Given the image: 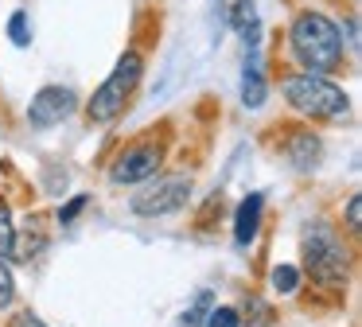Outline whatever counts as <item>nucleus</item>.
Masks as SVG:
<instances>
[{
    "label": "nucleus",
    "mask_w": 362,
    "mask_h": 327,
    "mask_svg": "<svg viewBox=\"0 0 362 327\" xmlns=\"http://www.w3.org/2000/svg\"><path fill=\"white\" fill-rule=\"evenodd\" d=\"M141 78H144V54H141V51H125L117 62H113L110 78H105V82L98 86L94 93H90V101H86L90 125H110V121H117V117L125 113V105L133 101Z\"/></svg>",
    "instance_id": "2"
},
{
    "label": "nucleus",
    "mask_w": 362,
    "mask_h": 327,
    "mask_svg": "<svg viewBox=\"0 0 362 327\" xmlns=\"http://www.w3.org/2000/svg\"><path fill=\"white\" fill-rule=\"evenodd\" d=\"M86 195H74V199L71 202H66V207H59V222H74V218H78L82 214V210H86Z\"/></svg>",
    "instance_id": "18"
},
{
    "label": "nucleus",
    "mask_w": 362,
    "mask_h": 327,
    "mask_svg": "<svg viewBox=\"0 0 362 327\" xmlns=\"http://www.w3.org/2000/svg\"><path fill=\"white\" fill-rule=\"evenodd\" d=\"M265 93H269L265 74H261L257 59H250V62H245V70H242V105L245 109H261V105H265Z\"/></svg>",
    "instance_id": "11"
},
{
    "label": "nucleus",
    "mask_w": 362,
    "mask_h": 327,
    "mask_svg": "<svg viewBox=\"0 0 362 327\" xmlns=\"http://www.w3.org/2000/svg\"><path fill=\"white\" fill-rule=\"evenodd\" d=\"M304 269L323 288H346L351 277V253L339 241V234L327 222H315L304 230Z\"/></svg>",
    "instance_id": "4"
},
{
    "label": "nucleus",
    "mask_w": 362,
    "mask_h": 327,
    "mask_svg": "<svg viewBox=\"0 0 362 327\" xmlns=\"http://www.w3.org/2000/svg\"><path fill=\"white\" fill-rule=\"evenodd\" d=\"M141 191L129 199V210L136 218H164V214H175V210L187 207L191 199V179L187 176H152L144 183H136Z\"/></svg>",
    "instance_id": "5"
},
{
    "label": "nucleus",
    "mask_w": 362,
    "mask_h": 327,
    "mask_svg": "<svg viewBox=\"0 0 362 327\" xmlns=\"http://www.w3.org/2000/svg\"><path fill=\"white\" fill-rule=\"evenodd\" d=\"M218 12L222 23L242 39L245 47H257L261 43V16H257V0H218Z\"/></svg>",
    "instance_id": "8"
},
{
    "label": "nucleus",
    "mask_w": 362,
    "mask_h": 327,
    "mask_svg": "<svg viewBox=\"0 0 362 327\" xmlns=\"http://www.w3.org/2000/svg\"><path fill=\"white\" fill-rule=\"evenodd\" d=\"M292 59L312 74H331L343 67V31L320 12H300L288 28Z\"/></svg>",
    "instance_id": "1"
},
{
    "label": "nucleus",
    "mask_w": 362,
    "mask_h": 327,
    "mask_svg": "<svg viewBox=\"0 0 362 327\" xmlns=\"http://www.w3.org/2000/svg\"><path fill=\"white\" fill-rule=\"evenodd\" d=\"M206 311H211V292H199V296H195V304H191V311H183L180 327H199Z\"/></svg>",
    "instance_id": "17"
},
{
    "label": "nucleus",
    "mask_w": 362,
    "mask_h": 327,
    "mask_svg": "<svg viewBox=\"0 0 362 327\" xmlns=\"http://www.w3.org/2000/svg\"><path fill=\"white\" fill-rule=\"evenodd\" d=\"M284 101L312 121H343L351 113V98L343 93V86H335L323 74H312V70H300L284 82Z\"/></svg>",
    "instance_id": "3"
},
{
    "label": "nucleus",
    "mask_w": 362,
    "mask_h": 327,
    "mask_svg": "<svg viewBox=\"0 0 362 327\" xmlns=\"http://www.w3.org/2000/svg\"><path fill=\"white\" fill-rule=\"evenodd\" d=\"M320 156H323L320 137H312V132H300V137H292L288 160H292V168H296V171H312L315 164H320Z\"/></svg>",
    "instance_id": "10"
},
{
    "label": "nucleus",
    "mask_w": 362,
    "mask_h": 327,
    "mask_svg": "<svg viewBox=\"0 0 362 327\" xmlns=\"http://www.w3.org/2000/svg\"><path fill=\"white\" fill-rule=\"evenodd\" d=\"M261 210H265V195H261V191H253V195H245V199H242V207H238V214H234V246L245 249L253 238H257Z\"/></svg>",
    "instance_id": "9"
},
{
    "label": "nucleus",
    "mask_w": 362,
    "mask_h": 327,
    "mask_svg": "<svg viewBox=\"0 0 362 327\" xmlns=\"http://www.w3.org/2000/svg\"><path fill=\"white\" fill-rule=\"evenodd\" d=\"M269 280H273V288H276L281 296H292V292L300 288V269H296V265H276Z\"/></svg>",
    "instance_id": "12"
},
{
    "label": "nucleus",
    "mask_w": 362,
    "mask_h": 327,
    "mask_svg": "<svg viewBox=\"0 0 362 327\" xmlns=\"http://www.w3.org/2000/svg\"><path fill=\"white\" fill-rule=\"evenodd\" d=\"M12 249H16V226H12V210H8V202L0 199V253L8 257Z\"/></svg>",
    "instance_id": "13"
},
{
    "label": "nucleus",
    "mask_w": 362,
    "mask_h": 327,
    "mask_svg": "<svg viewBox=\"0 0 362 327\" xmlns=\"http://www.w3.org/2000/svg\"><path fill=\"white\" fill-rule=\"evenodd\" d=\"M12 300H16V277L8 269V257L0 253V311L12 308Z\"/></svg>",
    "instance_id": "14"
},
{
    "label": "nucleus",
    "mask_w": 362,
    "mask_h": 327,
    "mask_svg": "<svg viewBox=\"0 0 362 327\" xmlns=\"http://www.w3.org/2000/svg\"><path fill=\"white\" fill-rule=\"evenodd\" d=\"M164 168V148L152 144V140H136V144L121 148L117 160L110 164V183L117 187H136L144 179H152Z\"/></svg>",
    "instance_id": "6"
},
{
    "label": "nucleus",
    "mask_w": 362,
    "mask_h": 327,
    "mask_svg": "<svg viewBox=\"0 0 362 327\" xmlns=\"http://www.w3.org/2000/svg\"><path fill=\"white\" fill-rule=\"evenodd\" d=\"M74 109H78V93L71 86H43L28 101V125L32 129H51V125H63Z\"/></svg>",
    "instance_id": "7"
},
{
    "label": "nucleus",
    "mask_w": 362,
    "mask_h": 327,
    "mask_svg": "<svg viewBox=\"0 0 362 327\" xmlns=\"http://www.w3.org/2000/svg\"><path fill=\"white\" fill-rule=\"evenodd\" d=\"M8 39L16 47H28L32 43V28H28V12H12V20H8Z\"/></svg>",
    "instance_id": "16"
},
{
    "label": "nucleus",
    "mask_w": 362,
    "mask_h": 327,
    "mask_svg": "<svg viewBox=\"0 0 362 327\" xmlns=\"http://www.w3.org/2000/svg\"><path fill=\"white\" fill-rule=\"evenodd\" d=\"M12 327H47V323H43L40 316H32V311H24V316H16V323H12Z\"/></svg>",
    "instance_id": "20"
},
{
    "label": "nucleus",
    "mask_w": 362,
    "mask_h": 327,
    "mask_svg": "<svg viewBox=\"0 0 362 327\" xmlns=\"http://www.w3.org/2000/svg\"><path fill=\"white\" fill-rule=\"evenodd\" d=\"M206 327H242V316L230 304H218V308L206 311Z\"/></svg>",
    "instance_id": "15"
},
{
    "label": "nucleus",
    "mask_w": 362,
    "mask_h": 327,
    "mask_svg": "<svg viewBox=\"0 0 362 327\" xmlns=\"http://www.w3.org/2000/svg\"><path fill=\"white\" fill-rule=\"evenodd\" d=\"M346 230L358 234V195H354V199L346 202Z\"/></svg>",
    "instance_id": "19"
}]
</instances>
